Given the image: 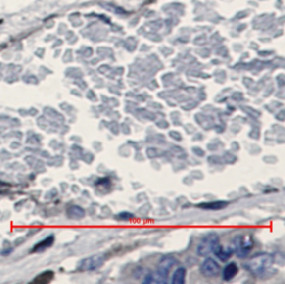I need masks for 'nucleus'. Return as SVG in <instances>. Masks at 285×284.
Wrapping results in <instances>:
<instances>
[{
  "instance_id": "obj_7",
  "label": "nucleus",
  "mask_w": 285,
  "mask_h": 284,
  "mask_svg": "<svg viewBox=\"0 0 285 284\" xmlns=\"http://www.w3.org/2000/svg\"><path fill=\"white\" fill-rule=\"evenodd\" d=\"M212 252H213L214 254H215L220 260L226 261V260L230 259V256H231L232 254H233L234 251H233V248H232V247H230L229 250H224V248H223V247L221 246L220 242H217V243L215 244V245H214Z\"/></svg>"
},
{
  "instance_id": "obj_4",
  "label": "nucleus",
  "mask_w": 285,
  "mask_h": 284,
  "mask_svg": "<svg viewBox=\"0 0 285 284\" xmlns=\"http://www.w3.org/2000/svg\"><path fill=\"white\" fill-rule=\"evenodd\" d=\"M105 257L101 254H96L93 256H89L87 259H84L82 262L79 263L78 269L82 271H93L96 270L98 268L104 264Z\"/></svg>"
},
{
  "instance_id": "obj_1",
  "label": "nucleus",
  "mask_w": 285,
  "mask_h": 284,
  "mask_svg": "<svg viewBox=\"0 0 285 284\" xmlns=\"http://www.w3.org/2000/svg\"><path fill=\"white\" fill-rule=\"evenodd\" d=\"M272 264H273V256L269 253H261L252 257L245 266L254 275H260L271 268Z\"/></svg>"
},
{
  "instance_id": "obj_5",
  "label": "nucleus",
  "mask_w": 285,
  "mask_h": 284,
  "mask_svg": "<svg viewBox=\"0 0 285 284\" xmlns=\"http://www.w3.org/2000/svg\"><path fill=\"white\" fill-rule=\"evenodd\" d=\"M220 265L212 257H208V259L205 260L202 263V266H200V271L206 277H214V275L220 272Z\"/></svg>"
},
{
  "instance_id": "obj_3",
  "label": "nucleus",
  "mask_w": 285,
  "mask_h": 284,
  "mask_svg": "<svg viewBox=\"0 0 285 284\" xmlns=\"http://www.w3.org/2000/svg\"><path fill=\"white\" fill-rule=\"evenodd\" d=\"M233 245V251H236L239 257H245L253 247V241L249 237H238L234 239Z\"/></svg>"
},
{
  "instance_id": "obj_6",
  "label": "nucleus",
  "mask_w": 285,
  "mask_h": 284,
  "mask_svg": "<svg viewBox=\"0 0 285 284\" xmlns=\"http://www.w3.org/2000/svg\"><path fill=\"white\" fill-rule=\"evenodd\" d=\"M176 263V261L174 257L172 256H166L164 257V259L160 261V263L158 265V274L162 275L163 278L166 279L167 278V274H168V271L171 270L172 266Z\"/></svg>"
},
{
  "instance_id": "obj_10",
  "label": "nucleus",
  "mask_w": 285,
  "mask_h": 284,
  "mask_svg": "<svg viewBox=\"0 0 285 284\" xmlns=\"http://www.w3.org/2000/svg\"><path fill=\"white\" fill-rule=\"evenodd\" d=\"M186 277V269L185 268H178L173 274L172 283L173 284H183L185 282Z\"/></svg>"
},
{
  "instance_id": "obj_9",
  "label": "nucleus",
  "mask_w": 285,
  "mask_h": 284,
  "mask_svg": "<svg viewBox=\"0 0 285 284\" xmlns=\"http://www.w3.org/2000/svg\"><path fill=\"white\" fill-rule=\"evenodd\" d=\"M53 241H55V237H53L52 235H50V237H48L45 239H43L42 242H39V243L36 244V245L33 248V252H43V251H45L46 248L50 247L52 245Z\"/></svg>"
},
{
  "instance_id": "obj_14",
  "label": "nucleus",
  "mask_w": 285,
  "mask_h": 284,
  "mask_svg": "<svg viewBox=\"0 0 285 284\" xmlns=\"http://www.w3.org/2000/svg\"><path fill=\"white\" fill-rule=\"evenodd\" d=\"M118 219L120 220H127V219H133V215L131 213H120Z\"/></svg>"
},
{
  "instance_id": "obj_12",
  "label": "nucleus",
  "mask_w": 285,
  "mask_h": 284,
  "mask_svg": "<svg viewBox=\"0 0 285 284\" xmlns=\"http://www.w3.org/2000/svg\"><path fill=\"white\" fill-rule=\"evenodd\" d=\"M227 202H212V203H202L199 204L198 207L200 208H205V210H222V208H224L227 206Z\"/></svg>"
},
{
  "instance_id": "obj_8",
  "label": "nucleus",
  "mask_w": 285,
  "mask_h": 284,
  "mask_svg": "<svg viewBox=\"0 0 285 284\" xmlns=\"http://www.w3.org/2000/svg\"><path fill=\"white\" fill-rule=\"evenodd\" d=\"M238 272V268L235 263H230L227 264L224 270H223V279L225 281H230V280L233 279L236 274Z\"/></svg>"
},
{
  "instance_id": "obj_2",
  "label": "nucleus",
  "mask_w": 285,
  "mask_h": 284,
  "mask_svg": "<svg viewBox=\"0 0 285 284\" xmlns=\"http://www.w3.org/2000/svg\"><path fill=\"white\" fill-rule=\"evenodd\" d=\"M217 242L220 241H218V237L215 233L206 235V237L202 239V242H200L197 247V254L199 256H207L209 253H212L213 247Z\"/></svg>"
},
{
  "instance_id": "obj_13",
  "label": "nucleus",
  "mask_w": 285,
  "mask_h": 284,
  "mask_svg": "<svg viewBox=\"0 0 285 284\" xmlns=\"http://www.w3.org/2000/svg\"><path fill=\"white\" fill-rule=\"evenodd\" d=\"M68 214L73 219H80L85 215V212L83 208H80L79 206H71L68 208Z\"/></svg>"
},
{
  "instance_id": "obj_11",
  "label": "nucleus",
  "mask_w": 285,
  "mask_h": 284,
  "mask_svg": "<svg viewBox=\"0 0 285 284\" xmlns=\"http://www.w3.org/2000/svg\"><path fill=\"white\" fill-rule=\"evenodd\" d=\"M53 278V272L51 271H46V272H43L42 274H39L33 280V283H39V284H45L50 282Z\"/></svg>"
}]
</instances>
